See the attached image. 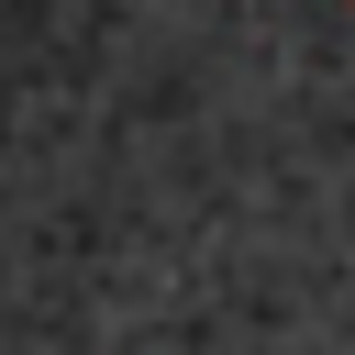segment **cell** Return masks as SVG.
<instances>
[{"label":"cell","instance_id":"obj_1","mask_svg":"<svg viewBox=\"0 0 355 355\" xmlns=\"http://www.w3.org/2000/svg\"><path fill=\"white\" fill-rule=\"evenodd\" d=\"M344 11H355V0H344Z\"/></svg>","mask_w":355,"mask_h":355}]
</instances>
